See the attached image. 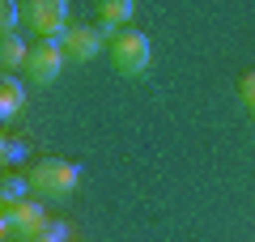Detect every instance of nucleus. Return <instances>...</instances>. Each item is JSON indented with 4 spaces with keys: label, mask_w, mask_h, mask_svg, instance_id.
<instances>
[{
    "label": "nucleus",
    "mask_w": 255,
    "mask_h": 242,
    "mask_svg": "<svg viewBox=\"0 0 255 242\" xmlns=\"http://www.w3.org/2000/svg\"><path fill=\"white\" fill-rule=\"evenodd\" d=\"M26 174H30L34 196H43V200H68L77 191V183H81V170H77L73 161H64V157H43Z\"/></svg>",
    "instance_id": "nucleus-1"
},
{
    "label": "nucleus",
    "mask_w": 255,
    "mask_h": 242,
    "mask_svg": "<svg viewBox=\"0 0 255 242\" xmlns=\"http://www.w3.org/2000/svg\"><path fill=\"white\" fill-rule=\"evenodd\" d=\"M111 60H115V68L124 72V77H145L149 64H153V43H149L145 30H119L115 43H111Z\"/></svg>",
    "instance_id": "nucleus-2"
},
{
    "label": "nucleus",
    "mask_w": 255,
    "mask_h": 242,
    "mask_svg": "<svg viewBox=\"0 0 255 242\" xmlns=\"http://www.w3.org/2000/svg\"><path fill=\"white\" fill-rule=\"evenodd\" d=\"M21 9H26V26L38 34V43H64V34L73 30L64 0H26Z\"/></svg>",
    "instance_id": "nucleus-3"
},
{
    "label": "nucleus",
    "mask_w": 255,
    "mask_h": 242,
    "mask_svg": "<svg viewBox=\"0 0 255 242\" xmlns=\"http://www.w3.org/2000/svg\"><path fill=\"white\" fill-rule=\"evenodd\" d=\"M47 221H51V217L43 213V204H38V200L4 204V208H0V238H4V242H9V238H17V242H34L38 234H43Z\"/></svg>",
    "instance_id": "nucleus-4"
},
{
    "label": "nucleus",
    "mask_w": 255,
    "mask_h": 242,
    "mask_svg": "<svg viewBox=\"0 0 255 242\" xmlns=\"http://www.w3.org/2000/svg\"><path fill=\"white\" fill-rule=\"evenodd\" d=\"M64 64H68V55H64L60 43H34L30 47V60H26V72H30L34 85H51Z\"/></svg>",
    "instance_id": "nucleus-5"
},
{
    "label": "nucleus",
    "mask_w": 255,
    "mask_h": 242,
    "mask_svg": "<svg viewBox=\"0 0 255 242\" xmlns=\"http://www.w3.org/2000/svg\"><path fill=\"white\" fill-rule=\"evenodd\" d=\"M64 55L73 64H90V60H98L102 55V30L98 26H73L68 34H64Z\"/></svg>",
    "instance_id": "nucleus-6"
},
{
    "label": "nucleus",
    "mask_w": 255,
    "mask_h": 242,
    "mask_svg": "<svg viewBox=\"0 0 255 242\" xmlns=\"http://www.w3.org/2000/svg\"><path fill=\"white\" fill-rule=\"evenodd\" d=\"M136 17V4L132 0H102L98 4V21H102V38L128 30V21Z\"/></svg>",
    "instance_id": "nucleus-7"
},
{
    "label": "nucleus",
    "mask_w": 255,
    "mask_h": 242,
    "mask_svg": "<svg viewBox=\"0 0 255 242\" xmlns=\"http://www.w3.org/2000/svg\"><path fill=\"white\" fill-rule=\"evenodd\" d=\"M21 107H26V85H21L17 77H4L0 81V123L9 127L13 119L21 115Z\"/></svg>",
    "instance_id": "nucleus-8"
},
{
    "label": "nucleus",
    "mask_w": 255,
    "mask_h": 242,
    "mask_svg": "<svg viewBox=\"0 0 255 242\" xmlns=\"http://www.w3.org/2000/svg\"><path fill=\"white\" fill-rule=\"evenodd\" d=\"M26 60H30V47L21 43V34L0 38V68H4V77H13V68H26Z\"/></svg>",
    "instance_id": "nucleus-9"
},
{
    "label": "nucleus",
    "mask_w": 255,
    "mask_h": 242,
    "mask_svg": "<svg viewBox=\"0 0 255 242\" xmlns=\"http://www.w3.org/2000/svg\"><path fill=\"white\" fill-rule=\"evenodd\" d=\"M26 191H34V187H30V174H4V183H0V200H4V204H21V200H30Z\"/></svg>",
    "instance_id": "nucleus-10"
},
{
    "label": "nucleus",
    "mask_w": 255,
    "mask_h": 242,
    "mask_svg": "<svg viewBox=\"0 0 255 242\" xmlns=\"http://www.w3.org/2000/svg\"><path fill=\"white\" fill-rule=\"evenodd\" d=\"M68 238H73V225H68V221H47L43 234H38L34 242H68Z\"/></svg>",
    "instance_id": "nucleus-11"
},
{
    "label": "nucleus",
    "mask_w": 255,
    "mask_h": 242,
    "mask_svg": "<svg viewBox=\"0 0 255 242\" xmlns=\"http://www.w3.org/2000/svg\"><path fill=\"white\" fill-rule=\"evenodd\" d=\"M21 17H26L21 4H9V0L0 4V30H4V34H17V21H21Z\"/></svg>",
    "instance_id": "nucleus-12"
},
{
    "label": "nucleus",
    "mask_w": 255,
    "mask_h": 242,
    "mask_svg": "<svg viewBox=\"0 0 255 242\" xmlns=\"http://www.w3.org/2000/svg\"><path fill=\"white\" fill-rule=\"evenodd\" d=\"M238 102L247 107V115H255V72H243L238 77Z\"/></svg>",
    "instance_id": "nucleus-13"
}]
</instances>
